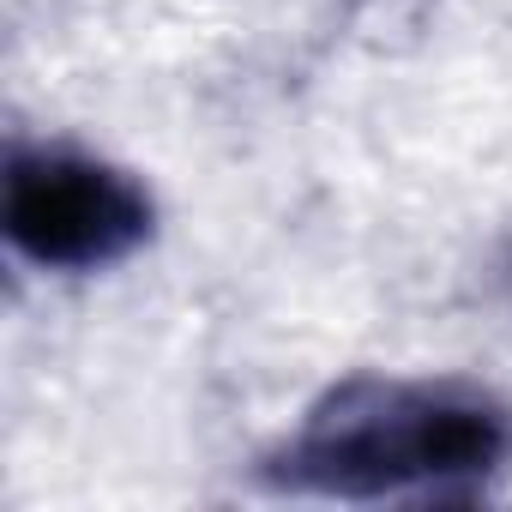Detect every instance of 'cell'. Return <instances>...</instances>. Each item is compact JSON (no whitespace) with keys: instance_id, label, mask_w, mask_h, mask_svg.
<instances>
[{"instance_id":"obj_1","label":"cell","mask_w":512,"mask_h":512,"mask_svg":"<svg viewBox=\"0 0 512 512\" xmlns=\"http://www.w3.org/2000/svg\"><path fill=\"white\" fill-rule=\"evenodd\" d=\"M512 458V410L458 380H344L272 458V482L332 500L458 494Z\"/></svg>"},{"instance_id":"obj_2","label":"cell","mask_w":512,"mask_h":512,"mask_svg":"<svg viewBox=\"0 0 512 512\" xmlns=\"http://www.w3.org/2000/svg\"><path fill=\"white\" fill-rule=\"evenodd\" d=\"M7 241L49 272L115 266L151 235V199L115 163L79 151H25L7 169Z\"/></svg>"},{"instance_id":"obj_3","label":"cell","mask_w":512,"mask_h":512,"mask_svg":"<svg viewBox=\"0 0 512 512\" xmlns=\"http://www.w3.org/2000/svg\"><path fill=\"white\" fill-rule=\"evenodd\" d=\"M506 278H512V260H506Z\"/></svg>"}]
</instances>
